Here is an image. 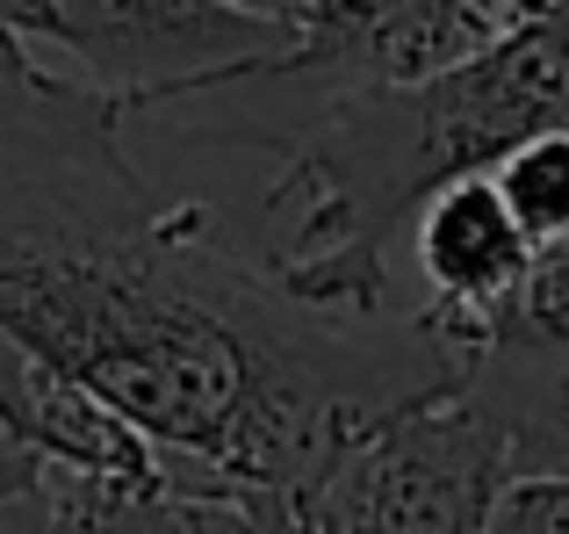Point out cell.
Listing matches in <instances>:
<instances>
[{"label": "cell", "instance_id": "obj_4", "mask_svg": "<svg viewBox=\"0 0 569 534\" xmlns=\"http://www.w3.org/2000/svg\"><path fill=\"white\" fill-rule=\"evenodd\" d=\"M512 484V441L455 376L353 441L303 513L310 534H490Z\"/></svg>", "mask_w": 569, "mask_h": 534}, {"label": "cell", "instance_id": "obj_5", "mask_svg": "<svg viewBox=\"0 0 569 534\" xmlns=\"http://www.w3.org/2000/svg\"><path fill=\"white\" fill-rule=\"evenodd\" d=\"M512 29V0H310L274 80L418 87L469 66Z\"/></svg>", "mask_w": 569, "mask_h": 534}, {"label": "cell", "instance_id": "obj_13", "mask_svg": "<svg viewBox=\"0 0 569 534\" xmlns=\"http://www.w3.org/2000/svg\"><path fill=\"white\" fill-rule=\"evenodd\" d=\"M231 8H246V14H260V22H303V8H310V0H231Z\"/></svg>", "mask_w": 569, "mask_h": 534}, {"label": "cell", "instance_id": "obj_1", "mask_svg": "<svg viewBox=\"0 0 569 534\" xmlns=\"http://www.w3.org/2000/svg\"><path fill=\"white\" fill-rule=\"evenodd\" d=\"M0 333L152 441L181 492L296 506L389 412L461 376L411 325L376 347L296 310L202 202L152 196L29 231L0 275Z\"/></svg>", "mask_w": 569, "mask_h": 534}, {"label": "cell", "instance_id": "obj_9", "mask_svg": "<svg viewBox=\"0 0 569 534\" xmlns=\"http://www.w3.org/2000/svg\"><path fill=\"white\" fill-rule=\"evenodd\" d=\"M490 534H569V477H519L490 513Z\"/></svg>", "mask_w": 569, "mask_h": 534}, {"label": "cell", "instance_id": "obj_3", "mask_svg": "<svg viewBox=\"0 0 569 534\" xmlns=\"http://www.w3.org/2000/svg\"><path fill=\"white\" fill-rule=\"evenodd\" d=\"M296 29L231 0H0V80L58 123H123L231 95L289 58Z\"/></svg>", "mask_w": 569, "mask_h": 534}, {"label": "cell", "instance_id": "obj_7", "mask_svg": "<svg viewBox=\"0 0 569 534\" xmlns=\"http://www.w3.org/2000/svg\"><path fill=\"white\" fill-rule=\"evenodd\" d=\"M51 534H260L246 498L231 492H181V484H87L51 477Z\"/></svg>", "mask_w": 569, "mask_h": 534}, {"label": "cell", "instance_id": "obj_2", "mask_svg": "<svg viewBox=\"0 0 569 534\" xmlns=\"http://www.w3.org/2000/svg\"><path fill=\"white\" fill-rule=\"evenodd\" d=\"M303 95V123L274 138L281 174L260 196V246L246 260L310 318L376 325L397 296L389 254L411 246L426 202L490 174L541 130H569V43L548 29H505L440 80Z\"/></svg>", "mask_w": 569, "mask_h": 534}, {"label": "cell", "instance_id": "obj_6", "mask_svg": "<svg viewBox=\"0 0 569 534\" xmlns=\"http://www.w3.org/2000/svg\"><path fill=\"white\" fill-rule=\"evenodd\" d=\"M541 246L519 231V217L505 210L498 181L490 174H469V181L440 188L426 202V217L411 225V267L426 281V304L411 310V333L432 339V347L455 362L483 318L505 304V296L527 281V267Z\"/></svg>", "mask_w": 569, "mask_h": 534}, {"label": "cell", "instance_id": "obj_11", "mask_svg": "<svg viewBox=\"0 0 569 534\" xmlns=\"http://www.w3.org/2000/svg\"><path fill=\"white\" fill-rule=\"evenodd\" d=\"M512 29H548L569 43V0H512Z\"/></svg>", "mask_w": 569, "mask_h": 534}, {"label": "cell", "instance_id": "obj_10", "mask_svg": "<svg viewBox=\"0 0 569 534\" xmlns=\"http://www.w3.org/2000/svg\"><path fill=\"white\" fill-rule=\"evenodd\" d=\"M246 506H252V521H260V534H310V513L296 506V498H267V492H252Z\"/></svg>", "mask_w": 569, "mask_h": 534}, {"label": "cell", "instance_id": "obj_8", "mask_svg": "<svg viewBox=\"0 0 569 534\" xmlns=\"http://www.w3.org/2000/svg\"><path fill=\"white\" fill-rule=\"evenodd\" d=\"M490 181L533 246H569V130L527 138L512 159L490 167Z\"/></svg>", "mask_w": 569, "mask_h": 534}, {"label": "cell", "instance_id": "obj_12", "mask_svg": "<svg viewBox=\"0 0 569 534\" xmlns=\"http://www.w3.org/2000/svg\"><path fill=\"white\" fill-rule=\"evenodd\" d=\"M43 225H51V217H14V210H0V275H8L14 254H22L29 231H43Z\"/></svg>", "mask_w": 569, "mask_h": 534}]
</instances>
